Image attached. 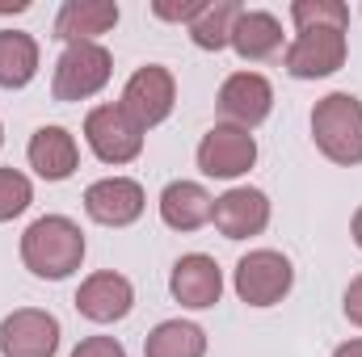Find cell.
I'll return each mask as SVG.
<instances>
[{
	"label": "cell",
	"instance_id": "cell-27",
	"mask_svg": "<svg viewBox=\"0 0 362 357\" xmlns=\"http://www.w3.org/2000/svg\"><path fill=\"white\" fill-rule=\"evenodd\" d=\"M333 357H362V337L346 341V345H337V349H333Z\"/></svg>",
	"mask_w": 362,
	"mask_h": 357
},
{
	"label": "cell",
	"instance_id": "cell-10",
	"mask_svg": "<svg viewBox=\"0 0 362 357\" xmlns=\"http://www.w3.org/2000/svg\"><path fill=\"white\" fill-rule=\"evenodd\" d=\"M211 223L219 227L223 240H253L270 227V198L253 185H232L228 193L215 198Z\"/></svg>",
	"mask_w": 362,
	"mask_h": 357
},
{
	"label": "cell",
	"instance_id": "cell-16",
	"mask_svg": "<svg viewBox=\"0 0 362 357\" xmlns=\"http://www.w3.org/2000/svg\"><path fill=\"white\" fill-rule=\"evenodd\" d=\"M118 25V4L114 0H68L55 17V38L59 42H97Z\"/></svg>",
	"mask_w": 362,
	"mask_h": 357
},
{
	"label": "cell",
	"instance_id": "cell-13",
	"mask_svg": "<svg viewBox=\"0 0 362 357\" xmlns=\"http://www.w3.org/2000/svg\"><path fill=\"white\" fill-rule=\"evenodd\" d=\"M131 307H135V286L114 269L89 273L76 290V311L93 324H118L131 315Z\"/></svg>",
	"mask_w": 362,
	"mask_h": 357
},
{
	"label": "cell",
	"instance_id": "cell-3",
	"mask_svg": "<svg viewBox=\"0 0 362 357\" xmlns=\"http://www.w3.org/2000/svg\"><path fill=\"white\" fill-rule=\"evenodd\" d=\"M350 25L341 21H312V25H299L295 42L286 47L282 55V68L295 76V80H325L333 72L346 68V55H350V38H346Z\"/></svg>",
	"mask_w": 362,
	"mask_h": 357
},
{
	"label": "cell",
	"instance_id": "cell-11",
	"mask_svg": "<svg viewBox=\"0 0 362 357\" xmlns=\"http://www.w3.org/2000/svg\"><path fill=\"white\" fill-rule=\"evenodd\" d=\"M148 206V193L135 177H101L85 189V214L101 227H131Z\"/></svg>",
	"mask_w": 362,
	"mask_h": 357
},
{
	"label": "cell",
	"instance_id": "cell-6",
	"mask_svg": "<svg viewBox=\"0 0 362 357\" xmlns=\"http://www.w3.org/2000/svg\"><path fill=\"white\" fill-rule=\"evenodd\" d=\"M85 143L101 164H131L144 152V126L122 105H97L85 118Z\"/></svg>",
	"mask_w": 362,
	"mask_h": 357
},
{
	"label": "cell",
	"instance_id": "cell-15",
	"mask_svg": "<svg viewBox=\"0 0 362 357\" xmlns=\"http://www.w3.org/2000/svg\"><path fill=\"white\" fill-rule=\"evenodd\" d=\"M25 160L42 181H68L76 173V164H81V147H76L68 126H38L30 135Z\"/></svg>",
	"mask_w": 362,
	"mask_h": 357
},
{
	"label": "cell",
	"instance_id": "cell-18",
	"mask_svg": "<svg viewBox=\"0 0 362 357\" xmlns=\"http://www.w3.org/2000/svg\"><path fill=\"white\" fill-rule=\"evenodd\" d=\"M240 59H270L282 51V21L266 8H240L228 42Z\"/></svg>",
	"mask_w": 362,
	"mask_h": 357
},
{
	"label": "cell",
	"instance_id": "cell-17",
	"mask_svg": "<svg viewBox=\"0 0 362 357\" xmlns=\"http://www.w3.org/2000/svg\"><path fill=\"white\" fill-rule=\"evenodd\" d=\"M215 198L198 185V181H169L160 189V219L173 231H198L211 223Z\"/></svg>",
	"mask_w": 362,
	"mask_h": 357
},
{
	"label": "cell",
	"instance_id": "cell-26",
	"mask_svg": "<svg viewBox=\"0 0 362 357\" xmlns=\"http://www.w3.org/2000/svg\"><path fill=\"white\" fill-rule=\"evenodd\" d=\"M341 311H346V320L350 324H358L362 328V273L346 286V298H341Z\"/></svg>",
	"mask_w": 362,
	"mask_h": 357
},
{
	"label": "cell",
	"instance_id": "cell-5",
	"mask_svg": "<svg viewBox=\"0 0 362 357\" xmlns=\"http://www.w3.org/2000/svg\"><path fill=\"white\" fill-rule=\"evenodd\" d=\"M232 286L240 294V303L249 307H274L291 294L295 286V269H291V257L278 253V248H253L245 253L236 269H232Z\"/></svg>",
	"mask_w": 362,
	"mask_h": 357
},
{
	"label": "cell",
	"instance_id": "cell-2",
	"mask_svg": "<svg viewBox=\"0 0 362 357\" xmlns=\"http://www.w3.org/2000/svg\"><path fill=\"white\" fill-rule=\"evenodd\" d=\"M312 139L325 160L354 169L362 164V101L354 92H329L312 109Z\"/></svg>",
	"mask_w": 362,
	"mask_h": 357
},
{
	"label": "cell",
	"instance_id": "cell-28",
	"mask_svg": "<svg viewBox=\"0 0 362 357\" xmlns=\"http://www.w3.org/2000/svg\"><path fill=\"white\" fill-rule=\"evenodd\" d=\"M350 236H354V244L362 248V206L354 210V219H350Z\"/></svg>",
	"mask_w": 362,
	"mask_h": 357
},
{
	"label": "cell",
	"instance_id": "cell-7",
	"mask_svg": "<svg viewBox=\"0 0 362 357\" xmlns=\"http://www.w3.org/2000/svg\"><path fill=\"white\" fill-rule=\"evenodd\" d=\"M64 328L42 307H17L0 320V357H55Z\"/></svg>",
	"mask_w": 362,
	"mask_h": 357
},
{
	"label": "cell",
	"instance_id": "cell-1",
	"mask_svg": "<svg viewBox=\"0 0 362 357\" xmlns=\"http://www.w3.org/2000/svg\"><path fill=\"white\" fill-rule=\"evenodd\" d=\"M85 253H89L85 231L68 214H42L21 231V261L34 277L64 282L85 265Z\"/></svg>",
	"mask_w": 362,
	"mask_h": 357
},
{
	"label": "cell",
	"instance_id": "cell-4",
	"mask_svg": "<svg viewBox=\"0 0 362 357\" xmlns=\"http://www.w3.org/2000/svg\"><path fill=\"white\" fill-rule=\"evenodd\" d=\"M110 76H114V55L101 42H72L55 59L51 92L55 101H89L110 85Z\"/></svg>",
	"mask_w": 362,
	"mask_h": 357
},
{
	"label": "cell",
	"instance_id": "cell-12",
	"mask_svg": "<svg viewBox=\"0 0 362 357\" xmlns=\"http://www.w3.org/2000/svg\"><path fill=\"white\" fill-rule=\"evenodd\" d=\"M274 109V85L262 72H232L223 85H219V114L232 122V126H262Z\"/></svg>",
	"mask_w": 362,
	"mask_h": 357
},
{
	"label": "cell",
	"instance_id": "cell-29",
	"mask_svg": "<svg viewBox=\"0 0 362 357\" xmlns=\"http://www.w3.org/2000/svg\"><path fill=\"white\" fill-rule=\"evenodd\" d=\"M0 147H4V126H0Z\"/></svg>",
	"mask_w": 362,
	"mask_h": 357
},
{
	"label": "cell",
	"instance_id": "cell-9",
	"mask_svg": "<svg viewBox=\"0 0 362 357\" xmlns=\"http://www.w3.org/2000/svg\"><path fill=\"white\" fill-rule=\"evenodd\" d=\"M173 101H177V80H173V72L160 68V63H144V68L127 80L118 105L148 131V126H160V122L173 114Z\"/></svg>",
	"mask_w": 362,
	"mask_h": 357
},
{
	"label": "cell",
	"instance_id": "cell-14",
	"mask_svg": "<svg viewBox=\"0 0 362 357\" xmlns=\"http://www.w3.org/2000/svg\"><path fill=\"white\" fill-rule=\"evenodd\" d=\"M169 294L177 298L181 307H189V311L215 307L219 294H223V269H219V261L206 257V253H185V257H177V265L169 273Z\"/></svg>",
	"mask_w": 362,
	"mask_h": 357
},
{
	"label": "cell",
	"instance_id": "cell-23",
	"mask_svg": "<svg viewBox=\"0 0 362 357\" xmlns=\"http://www.w3.org/2000/svg\"><path fill=\"white\" fill-rule=\"evenodd\" d=\"M291 21H295V30L312 25V21H341V25H350V8L341 0H295L291 4Z\"/></svg>",
	"mask_w": 362,
	"mask_h": 357
},
{
	"label": "cell",
	"instance_id": "cell-8",
	"mask_svg": "<svg viewBox=\"0 0 362 357\" xmlns=\"http://www.w3.org/2000/svg\"><path fill=\"white\" fill-rule=\"evenodd\" d=\"M257 164V139L245 126L219 122L202 135L198 143V169L215 181H236Z\"/></svg>",
	"mask_w": 362,
	"mask_h": 357
},
{
	"label": "cell",
	"instance_id": "cell-22",
	"mask_svg": "<svg viewBox=\"0 0 362 357\" xmlns=\"http://www.w3.org/2000/svg\"><path fill=\"white\" fill-rule=\"evenodd\" d=\"M30 202H34V185H30V177L17 173V169H0V223L25 214Z\"/></svg>",
	"mask_w": 362,
	"mask_h": 357
},
{
	"label": "cell",
	"instance_id": "cell-19",
	"mask_svg": "<svg viewBox=\"0 0 362 357\" xmlns=\"http://www.w3.org/2000/svg\"><path fill=\"white\" fill-rule=\"evenodd\" d=\"M144 357H206V332L194 320H165L144 337Z\"/></svg>",
	"mask_w": 362,
	"mask_h": 357
},
{
	"label": "cell",
	"instance_id": "cell-20",
	"mask_svg": "<svg viewBox=\"0 0 362 357\" xmlns=\"http://www.w3.org/2000/svg\"><path fill=\"white\" fill-rule=\"evenodd\" d=\"M38 76V42L25 30H0V89H25Z\"/></svg>",
	"mask_w": 362,
	"mask_h": 357
},
{
	"label": "cell",
	"instance_id": "cell-21",
	"mask_svg": "<svg viewBox=\"0 0 362 357\" xmlns=\"http://www.w3.org/2000/svg\"><path fill=\"white\" fill-rule=\"evenodd\" d=\"M240 17L236 0H206V8L189 21V38L198 51H223L232 42V25Z\"/></svg>",
	"mask_w": 362,
	"mask_h": 357
},
{
	"label": "cell",
	"instance_id": "cell-24",
	"mask_svg": "<svg viewBox=\"0 0 362 357\" xmlns=\"http://www.w3.org/2000/svg\"><path fill=\"white\" fill-rule=\"evenodd\" d=\"M202 8H206V0H181V4H173V0H156V4H152V13H156L160 21H185V25H189Z\"/></svg>",
	"mask_w": 362,
	"mask_h": 357
},
{
	"label": "cell",
	"instance_id": "cell-25",
	"mask_svg": "<svg viewBox=\"0 0 362 357\" xmlns=\"http://www.w3.org/2000/svg\"><path fill=\"white\" fill-rule=\"evenodd\" d=\"M72 357H127V349H122V341H114V337H85V341L72 349Z\"/></svg>",
	"mask_w": 362,
	"mask_h": 357
}]
</instances>
